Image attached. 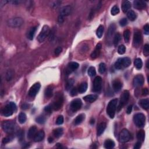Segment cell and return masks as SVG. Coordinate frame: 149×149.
Instances as JSON below:
<instances>
[{"instance_id":"cell-1","label":"cell","mask_w":149,"mask_h":149,"mask_svg":"<svg viewBox=\"0 0 149 149\" xmlns=\"http://www.w3.org/2000/svg\"><path fill=\"white\" fill-rule=\"evenodd\" d=\"M117 104H118V99L115 98L111 100L109 102L107 107V113L111 118H114L115 114Z\"/></svg>"},{"instance_id":"cell-2","label":"cell","mask_w":149,"mask_h":149,"mask_svg":"<svg viewBox=\"0 0 149 149\" xmlns=\"http://www.w3.org/2000/svg\"><path fill=\"white\" fill-rule=\"evenodd\" d=\"M131 64V60L128 57L119 58L115 63V68L117 69H122L125 68H128Z\"/></svg>"},{"instance_id":"cell-3","label":"cell","mask_w":149,"mask_h":149,"mask_svg":"<svg viewBox=\"0 0 149 149\" xmlns=\"http://www.w3.org/2000/svg\"><path fill=\"white\" fill-rule=\"evenodd\" d=\"M16 110V106L13 102H10L3 109L2 113L4 116L6 117H10L13 114L14 111Z\"/></svg>"},{"instance_id":"cell-4","label":"cell","mask_w":149,"mask_h":149,"mask_svg":"<svg viewBox=\"0 0 149 149\" xmlns=\"http://www.w3.org/2000/svg\"><path fill=\"white\" fill-rule=\"evenodd\" d=\"M3 130L7 134H12L16 129V125L12 121H5L2 124Z\"/></svg>"},{"instance_id":"cell-5","label":"cell","mask_w":149,"mask_h":149,"mask_svg":"<svg viewBox=\"0 0 149 149\" xmlns=\"http://www.w3.org/2000/svg\"><path fill=\"white\" fill-rule=\"evenodd\" d=\"M134 121L135 124L139 128H143L145 125L146 117L142 113H138L134 117Z\"/></svg>"},{"instance_id":"cell-6","label":"cell","mask_w":149,"mask_h":149,"mask_svg":"<svg viewBox=\"0 0 149 149\" xmlns=\"http://www.w3.org/2000/svg\"><path fill=\"white\" fill-rule=\"evenodd\" d=\"M129 98V92L128 90H125L121 95L120 102L119 103L118 106L117 107V110L118 112H120L122 110V107L126 104Z\"/></svg>"},{"instance_id":"cell-7","label":"cell","mask_w":149,"mask_h":149,"mask_svg":"<svg viewBox=\"0 0 149 149\" xmlns=\"http://www.w3.org/2000/svg\"><path fill=\"white\" fill-rule=\"evenodd\" d=\"M49 27L47 25H44L43 27L42 30H41V32L37 37V40L40 43H42L45 40V39L47 38V37L48 36L49 34Z\"/></svg>"},{"instance_id":"cell-8","label":"cell","mask_w":149,"mask_h":149,"mask_svg":"<svg viewBox=\"0 0 149 149\" xmlns=\"http://www.w3.org/2000/svg\"><path fill=\"white\" fill-rule=\"evenodd\" d=\"M23 23V21L21 18H15L8 21V25L11 27H18Z\"/></svg>"},{"instance_id":"cell-9","label":"cell","mask_w":149,"mask_h":149,"mask_svg":"<svg viewBox=\"0 0 149 149\" xmlns=\"http://www.w3.org/2000/svg\"><path fill=\"white\" fill-rule=\"evenodd\" d=\"M130 139V134L126 129H124L120 132L119 136V140L121 143H126L129 141Z\"/></svg>"},{"instance_id":"cell-10","label":"cell","mask_w":149,"mask_h":149,"mask_svg":"<svg viewBox=\"0 0 149 149\" xmlns=\"http://www.w3.org/2000/svg\"><path fill=\"white\" fill-rule=\"evenodd\" d=\"M102 88V78L100 76H97L93 82V90L94 92H99Z\"/></svg>"},{"instance_id":"cell-11","label":"cell","mask_w":149,"mask_h":149,"mask_svg":"<svg viewBox=\"0 0 149 149\" xmlns=\"http://www.w3.org/2000/svg\"><path fill=\"white\" fill-rule=\"evenodd\" d=\"M82 106V102L80 99L76 98L73 100L71 103V108L73 112L80 110Z\"/></svg>"},{"instance_id":"cell-12","label":"cell","mask_w":149,"mask_h":149,"mask_svg":"<svg viewBox=\"0 0 149 149\" xmlns=\"http://www.w3.org/2000/svg\"><path fill=\"white\" fill-rule=\"evenodd\" d=\"M41 85L39 83H36L34 84L32 86L30 87V90L29 91V96L31 97H34L36 96L37 93L40 89Z\"/></svg>"},{"instance_id":"cell-13","label":"cell","mask_w":149,"mask_h":149,"mask_svg":"<svg viewBox=\"0 0 149 149\" xmlns=\"http://www.w3.org/2000/svg\"><path fill=\"white\" fill-rule=\"evenodd\" d=\"M144 79L142 75H138L135 76L133 81V84L135 87H140L144 84Z\"/></svg>"},{"instance_id":"cell-14","label":"cell","mask_w":149,"mask_h":149,"mask_svg":"<svg viewBox=\"0 0 149 149\" xmlns=\"http://www.w3.org/2000/svg\"><path fill=\"white\" fill-rule=\"evenodd\" d=\"M79 67V63L75 62H71L68 63V67L67 68L66 70H65V72H66V74L68 75L70 74V73H72L73 71L76 70L77 68H78Z\"/></svg>"},{"instance_id":"cell-15","label":"cell","mask_w":149,"mask_h":149,"mask_svg":"<svg viewBox=\"0 0 149 149\" xmlns=\"http://www.w3.org/2000/svg\"><path fill=\"white\" fill-rule=\"evenodd\" d=\"M133 42H134L135 47H138L140 44L141 42H142V35H141V33L139 31H135Z\"/></svg>"},{"instance_id":"cell-16","label":"cell","mask_w":149,"mask_h":149,"mask_svg":"<svg viewBox=\"0 0 149 149\" xmlns=\"http://www.w3.org/2000/svg\"><path fill=\"white\" fill-rule=\"evenodd\" d=\"M72 12V8L70 6L67 5L62 7L60 10V15L62 16H67L71 14Z\"/></svg>"},{"instance_id":"cell-17","label":"cell","mask_w":149,"mask_h":149,"mask_svg":"<svg viewBox=\"0 0 149 149\" xmlns=\"http://www.w3.org/2000/svg\"><path fill=\"white\" fill-rule=\"evenodd\" d=\"M63 103V98L62 97H59L58 98L54 103L53 108L54 110H59L62 106Z\"/></svg>"},{"instance_id":"cell-18","label":"cell","mask_w":149,"mask_h":149,"mask_svg":"<svg viewBox=\"0 0 149 149\" xmlns=\"http://www.w3.org/2000/svg\"><path fill=\"white\" fill-rule=\"evenodd\" d=\"M134 6L138 9H143L146 7V4L142 0H135L134 1Z\"/></svg>"},{"instance_id":"cell-19","label":"cell","mask_w":149,"mask_h":149,"mask_svg":"<svg viewBox=\"0 0 149 149\" xmlns=\"http://www.w3.org/2000/svg\"><path fill=\"white\" fill-rule=\"evenodd\" d=\"M44 132L43 130H40L39 132H37L36 135H35L33 138V140L35 142H41V140H43L44 138Z\"/></svg>"},{"instance_id":"cell-20","label":"cell","mask_w":149,"mask_h":149,"mask_svg":"<svg viewBox=\"0 0 149 149\" xmlns=\"http://www.w3.org/2000/svg\"><path fill=\"white\" fill-rule=\"evenodd\" d=\"M112 87L115 92H118L122 89V83L118 79H115L112 83Z\"/></svg>"},{"instance_id":"cell-21","label":"cell","mask_w":149,"mask_h":149,"mask_svg":"<svg viewBox=\"0 0 149 149\" xmlns=\"http://www.w3.org/2000/svg\"><path fill=\"white\" fill-rule=\"evenodd\" d=\"M115 28L116 26L115 24H111L110 26V27H109L108 32H107V39H108V40H110L112 38V36L115 32Z\"/></svg>"},{"instance_id":"cell-22","label":"cell","mask_w":149,"mask_h":149,"mask_svg":"<svg viewBox=\"0 0 149 149\" xmlns=\"http://www.w3.org/2000/svg\"><path fill=\"white\" fill-rule=\"evenodd\" d=\"M131 8V3L129 1L124 0L122 3V10L124 13L127 12Z\"/></svg>"},{"instance_id":"cell-23","label":"cell","mask_w":149,"mask_h":149,"mask_svg":"<svg viewBox=\"0 0 149 149\" xmlns=\"http://www.w3.org/2000/svg\"><path fill=\"white\" fill-rule=\"evenodd\" d=\"M101 47H102V45H101L100 43L97 44V45H96V49H95V50L93 51V52L91 53V58L95 59L98 56L99 53H100V49H101Z\"/></svg>"},{"instance_id":"cell-24","label":"cell","mask_w":149,"mask_h":149,"mask_svg":"<svg viewBox=\"0 0 149 149\" xmlns=\"http://www.w3.org/2000/svg\"><path fill=\"white\" fill-rule=\"evenodd\" d=\"M97 96L96 94H90L83 97V100L88 103H93L97 99Z\"/></svg>"},{"instance_id":"cell-25","label":"cell","mask_w":149,"mask_h":149,"mask_svg":"<svg viewBox=\"0 0 149 149\" xmlns=\"http://www.w3.org/2000/svg\"><path fill=\"white\" fill-rule=\"evenodd\" d=\"M37 133V128L36 126H31L30 128L29 129L28 131V134H27V138H28L29 139H31L34 138L35 135Z\"/></svg>"},{"instance_id":"cell-26","label":"cell","mask_w":149,"mask_h":149,"mask_svg":"<svg viewBox=\"0 0 149 149\" xmlns=\"http://www.w3.org/2000/svg\"><path fill=\"white\" fill-rule=\"evenodd\" d=\"M106 124L105 122H101L98 125V127H97V134L98 136H100L101 134H103V133L104 132V131L106 129Z\"/></svg>"},{"instance_id":"cell-27","label":"cell","mask_w":149,"mask_h":149,"mask_svg":"<svg viewBox=\"0 0 149 149\" xmlns=\"http://www.w3.org/2000/svg\"><path fill=\"white\" fill-rule=\"evenodd\" d=\"M140 106L144 110H148L149 108V101L147 99H142L139 102Z\"/></svg>"},{"instance_id":"cell-28","label":"cell","mask_w":149,"mask_h":149,"mask_svg":"<svg viewBox=\"0 0 149 149\" xmlns=\"http://www.w3.org/2000/svg\"><path fill=\"white\" fill-rule=\"evenodd\" d=\"M115 146V143L111 139H107L104 142V147L107 149H111L114 148Z\"/></svg>"},{"instance_id":"cell-29","label":"cell","mask_w":149,"mask_h":149,"mask_svg":"<svg viewBox=\"0 0 149 149\" xmlns=\"http://www.w3.org/2000/svg\"><path fill=\"white\" fill-rule=\"evenodd\" d=\"M87 89V83L86 82H83L79 85V86L77 89L78 92L80 94L84 93Z\"/></svg>"},{"instance_id":"cell-30","label":"cell","mask_w":149,"mask_h":149,"mask_svg":"<svg viewBox=\"0 0 149 149\" xmlns=\"http://www.w3.org/2000/svg\"><path fill=\"white\" fill-rule=\"evenodd\" d=\"M37 27H33L29 30L28 35H27V37L29 40H32L34 38V36H35V35L36 33V31Z\"/></svg>"},{"instance_id":"cell-31","label":"cell","mask_w":149,"mask_h":149,"mask_svg":"<svg viewBox=\"0 0 149 149\" xmlns=\"http://www.w3.org/2000/svg\"><path fill=\"white\" fill-rule=\"evenodd\" d=\"M127 16H128V19L130 20L131 21H134L135 19H136L137 18V15L136 13L134 11L132 10H130L127 13Z\"/></svg>"},{"instance_id":"cell-32","label":"cell","mask_w":149,"mask_h":149,"mask_svg":"<svg viewBox=\"0 0 149 149\" xmlns=\"http://www.w3.org/2000/svg\"><path fill=\"white\" fill-rule=\"evenodd\" d=\"M53 93V89L51 86H48L46 89L45 90L44 95L46 98H50L52 97Z\"/></svg>"},{"instance_id":"cell-33","label":"cell","mask_w":149,"mask_h":149,"mask_svg":"<svg viewBox=\"0 0 149 149\" xmlns=\"http://www.w3.org/2000/svg\"><path fill=\"white\" fill-rule=\"evenodd\" d=\"M85 114H81L80 115H79L74 121L75 125H77L80 124L81 123L83 122V121L85 120Z\"/></svg>"},{"instance_id":"cell-34","label":"cell","mask_w":149,"mask_h":149,"mask_svg":"<svg viewBox=\"0 0 149 149\" xmlns=\"http://www.w3.org/2000/svg\"><path fill=\"white\" fill-rule=\"evenodd\" d=\"M63 129L62 128H58L55 129L54 130L53 134L55 136V137L58 138H59V137L62 136L63 134Z\"/></svg>"},{"instance_id":"cell-35","label":"cell","mask_w":149,"mask_h":149,"mask_svg":"<svg viewBox=\"0 0 149 149\" xmlns=\"http://www.w3.org/2000/svg\"><path fill=\"white\" fill-rule=\"evenodd\" d=\"M145 132L143 130H140L137 134V138L139 140V142H143L144 140Z\"/></svg>"},{"instance_id":"cell-36","label":"cell","mask_w":149,"mask_h":149,"mask_svg":"<svg viewBox=\"0 0 149 149\" xmlns=\"http://www.w3.org/2000/svg\"><path fill=\"white\" fill-rule=\"evenodd\" d=\"M26 115L24 112L20 113L18 116V120L20 124H24L26 122Z\"/></svg>"},{"instance_id":"cell-37","label":"cell","mask_w":149,"mask_h":149,"mask_svg":"<svg viewBox=\"0 0 149 149\" xmlns=\"http://www.w3.org/2000/svg\"><path fill=\"white\" fill-rule=\"evenodd\" d=\"M104 26L102 25L99 26V27H98V29L96 31V35L98 37V38L100 39L101 38V37L103 36V32H104Z\"/></svg>"},{"instance_id":"cell-38","label":"cell","mask_w":149,"mask_h":149,"mask_svg":"<svg viewBox=\"0 0 149 149\" xmlns=\"http://www.w3.org/2000/svg\"><path fill=\"white\" fill-rule=\"evenodd\" d=\"M134 65H135V67H136V69H140L142 68V65H143V62H142V59H141L140 58H136L135 60Z\"/></svg>"},{"instance_id":"cell-39","label":"cell","mask_w":149,"mask_h":149,"mask_svg":"<svg viewBox=\"0 0 149 149\" xmlns=\"http://www.w3.org/2000/svg\"><path fill=\"white\" fill-rule=\"evenodd\" d=\"M88 75L90 77H93L96 75V71L94 67H91L89 68L88 71H87Z\"/></svg>"},{"instance_id":"cell-40","label":"cell","mask_w":149,"mask_h":149,"mask_svg":"<svg viewBox=\"0 0 149 149\" xmlns=\"http://www.w3.org/2000/svg\"><path fill=\"white\" fill-rule=\"evenodd\" d=\"M75 83V80L73 79H70L67 81V85H66V89L67 90H69L71 89V88L73 87V85Z\"/></svg>"},{"instance_id":"cell-41","label":"cell","mask_w":149,"mask_h":149,"mask_svg":"<svg viewBox=\"0 0 149 149\" xmlns=\"http://www.w3.org/2000/svg\"><path fill=\"white\" fill-rule=\"evenodd\" d=\"M121 40V35L120 33H117L115 35L114 38V44L115 46H117L118 44L120 42V41Z\"/></svg>"},{"instance_id":"cell-42","label":"cell","mask_w":149,"mask_h":149,"mask_svg":"<svg viewBox=\"0 0 149 149\" xmlns=\"http://www.w3.org/2000/svg\"><path fill=\"white\" fill-rule=\"evenodd\" d=\"M120 12V9H119L117 5H114L111 10V15L113 16H115L117 14H118Z\"/></svg>"},{"instance_id":"cell-43","label":"cell","mask_w":149,"mask_h":149,"mask_svg":"<svg viewBox=\"0 0 149 149\" xmlns=\"http://www.w3.org/2000/svg\"><path fill=\"white\" fill-rule=\"evenodd\" d=\"M124 37L126 43H128L130 40V31L129 30H126L124 32Z\"/></svg>"},{"instance_id":"cell-44","label":"cell","mask_w":149,"mask_h":149,"mask_svg":"<svg viewBox=\"0 0 149 149\" xmlns=\"http://www.w3.org/2000/svg\"><path fill=\"white\" fill-rule=\"evenodd\" d=\"M99 72H100L101 74H103L106 72V65L104 63H101L100 65H99V69H98Z\"/></svg>"},{"instance_id":"cell-45","label":"cell","mask_w":149,"mask_h":149,"mask_svg":"<svg viewBox=\"0 0 149 149\" xmlns=\"http://www.w3.org/2000/svg\"><path fill=\"white\" fill-rule=\"evenodd\" d=\"M125 51H126V48H125V45H121L118 47V53L119 54H120V55L124 54L125 53Z\"/></svg>"},{"instance_id":"cell-46","label":"cell","mask_w":149,"mask_h":149,"mask_svg":"<svg viewBox=\"0 0 149 149\" xmlns=\"http://www.w3.org/2000/svg\"><path fill=\"white\" fill-rule=\"evenodd\" d=\"M36 121L37 123H39L40 124H44L45 121V119L44 117L43 116H40L39 117L36 119Z\"/></svg>"},{"instance_id":"cell-47","label":"cell","mask_w":149,"mask_h":149,"mask_svg":"<svg viewBox=\"0 0 149 149\" xmlns=\"http://www.w3.org/2000/svg\"><path fill=\"white\" fill-rule=\"evenodd\" d=\"M143 54L144 55V56L147 57L149 55V45L148 44L144 45V48H143Z\"/></svg>"},{"instance_id":"cell-48","label":"cell","mask_w":149,"mask_h":149,"mask_svg":"<svg viewBox=\"0 0 149 149\" xmlns=\"http://www.w3.org/2000/svg\"><path fill=\"white\" fill-rule=\"evenodd\" d=\"M63 122V117L62 115L58 116V118L57 119L56 124L58 125H62Z\"/></svg>"},{"instance_id":"cell-49","label":"cell","mask_w":149,"mask_h":149,"mask_svg":"<svg viewBox=\"0 0 149 149\" xmlns=\"http://www.w3.org/2000/svg\"><path fill=\"white\" fill-rule=\"evenodd\" d=\"M127 23H128V20L126 18H123L120 21V25L121 26H125L127 25Z\"/></svg>"},{"instance_id":"cell-50","label":"cell","mask_w":149,"mask_h":149,"mask_svg":"<svg viewBox=\"0 0 149 149\" xmlns=\"http://www.w3.org/2000/svg\"><path fill=\"white\" fill-rule=\"evenodd\" d=\"M77 92H78V90H77L76 87H75V88H73L72 89H71L70 94L72 96H75L77 95Z\"/></svg>"},{"instance_id":"cell-51","label":"cell","mask_w":149,"mask_h":149,"mask_svg":"<svg viewBox=\"0 0 149 149\" xmlns=\"http://www.w3.org/2000/svg\"><path fill=\"white\" fill-rule=\"evenodd\" d=\"M62 47H57V48L55 49V51H54L55 54L56 55H58L60 54L62 52Z\"/></svg>"},{"instance_id":"cell-52","label":"cell","mask_w":149,"mask_h":149,"mask_svg":"<svg viewBox=\"0 0 149 149\" xmlns=\"http://www.w3.org/2000/svg\"><path fill=\"white\" fill-rule=\"evenodd\" d=\"M144 33L146 35H148L149 33V25L148 24H146L144 26Z\"/></svg>"},{"instance_id":"cell-53","label":"cell","mask_w":149,"mask_h":149,"mask_svg":"<svg viewBox=\"0 0 149 149\" xmlns=\"http://www.w3.org/2000/svg\"><path fill=\"white\" fill-rule=\"evenodd\" d=\"M11 138H10V137H6V138H4L3 139V143L4 144L8 143L11 141Z\"/></svg>"},{"instance_id":"cell-54","label":"cell","mask_w":149,"mask_h":149,"mask_svg":"<svg viewBox=\"0 0 149 149\" xmlns=\"http://www.w3.org/2000/svg\"><path fill=\"white\" fill-rule=\"evenodd\" d=\"M148 94V90L147 88H144L142 90V95L143 96H146Z\"/></svg>"},{"instance_id":"cell-55","label":"cell","mask_w":149,"mask_h":149,"mask_svg":"<svg viewBox=\"0 0 149 149\" xmlns=\"http://www.w3.org/2000/svg\"><path fill=\"white\" fill-rule=\"evenodd\" d=\"M142 146V142H137L136 144H135V146H134V149H139Z\"/></svg>"},{"instance_id":"cell-56","label":"cell","mask_w":149,"mask_h":149,"mask_svg":"<svg viewBox=\"0 0 149 149\" xmlns=\"http://www.w3.org/2000/svg\"><path fill=\"white\" fill-rule=\"evenodd\" d=\"M12 74H13V73H11V72H10V71H9V72L7 73V79L8 80H11V78H12V76H13Z\"/></svg>"},{"instance_id":"cell-57","label":"cell","mask_w":149,"mask_h":149,"mask_svg":"<svg viewBox=\"0 0 149 149\" xmlns=\"http://www.w3.org/2000/svg\"><path fill=\"white\" fill-rule=\"evenodd\" d=\"M132 105H130V106H129L128 108H127L126 113L128 114H130V113L132 112Z\"/></svg>"},{"instance_id":"cell-58","label":"cell","mask_w":149,"mask_h":149,"mask_svg":"<svg viewBox=\"0 0 149 149\" xmlns=\"http://www.w3.org/2000/svg\"><path fill=\"white\" fill-rule=\"evenodd\" d=\"M44 111L47 112H51V107L50 106H46L44 108Z\"/></svg>"},{"instance_id":"cell-59","label":"cell","mask_w":149,"mask_h":149,"mask_svg":"<svg viewBox=\"0 0 149 149\" xmlns=\"http://www.w3.org/2000/svg\"><path fill=\"white\" fill-rule=\"evenodd\" d=\"M58 21L59 23H62L64 21V19H63V17L62 16L59 15L58 18Z\"/></svg>"},{"instance_id":"cell-60","label":"cell","mask_w":149,"mask_h":149,"mask_svg":"<svg viewBox=\"0 0 149 149\" xmlns=\"http://www.w3.org/2000/svg\"><path fill=\"white\" fill-rule=\"evenodd\" d=\"M22 108L24 109V110L29 108V105L27 104H24L22 106Z\"/></svg>"},{"instance_id":"cell-61","label":"cell","mask_w":149,"mask_h":149,"mask_svg":"<svg viewBox=\"0 0 149 149\" xmlns=\"http://www.w3.org/2000/svg\"><path fill=\"white\" fill-rule=\"evenodd\" d=\"M90 123L91 125H93V124H94V119H93V118L91 119V120H90Z\"/></svg>"},{"instance_id":"cell-62","label":"cell","mask_w":149,"mask_h":149,"mask_svg":"<svg viewBox=\"0 0 149 149\" xmlns=\"http://www.w3.org/2000/svg\"><path fill=\"white\" fill-rule=\"evenodd\" d=\"M53 142V139L52 138H48V142L52 143Z\"/></svg>"},{"instance_id":"cell-63","label":"cell","mask_w":149,"mask_h":149,"mask_svg":"<svg viewBox=\"0 0 149 149\" xmlns=\"http://www.w3.org/2000/svg\"><path fill=\"white\" fill-rule=\"evenodd\" d=\"M146 66H147V68H148V61H147V65H146Z\"/></svg>"}]
</instances>
